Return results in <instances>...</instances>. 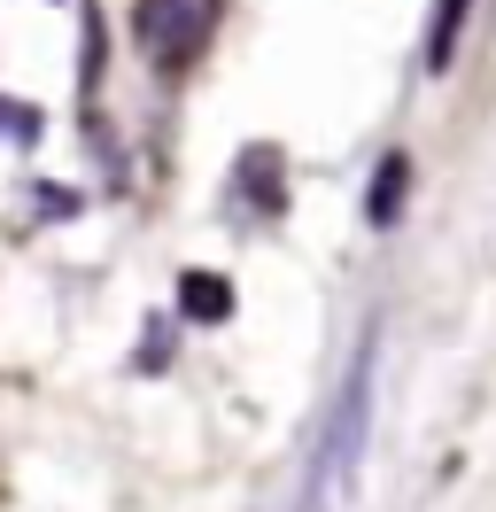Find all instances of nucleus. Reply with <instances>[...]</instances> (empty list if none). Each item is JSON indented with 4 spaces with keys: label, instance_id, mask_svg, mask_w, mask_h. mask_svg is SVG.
I'll list each match as a JSON object with an SVG mask.
<instances>
[{
    "label": "nucleus",
    "instance_id": "7ed1b4c3",
    "mask_svg": "<svg viewBox=\"0 0 496 512\" xmlns=\"http://www.w3.org/2000/svg\"><path fill=\"white\" fill-rule=\"evenodd\" d=\"M465 24H473V0H434L427 47H419V63H427V78H442V70L458 63V39H465Z\"/></svg>",
    "mask_w": 496,
    "mask_h": 512
},
{
    "label": "nucleus",
    "instance_id": "f03ea898",
    "mask_svg": "<svg viewBox=\"0 0 496 512\" xmlns=\"http://www.w3.org/2000/svg\"><path fill=\"white\" fill-rule=\"evenodd\" d=\"M365 427H372V334L357 342L349 373H341L334 419H326V450H318V489H326V481H349L357 450H365ZM318 489H310V497H318Z\"/></svg>",
    "mask_w": 496,
    "mask_h": 512
},
{
    "label": "nucleus",
    "instance_id": "20e7f679",
    "mask_svg": "<svg viewBox=\"0 0 496 512\" xmlns=\"http://www.w3.org/2000/svg\"><path fill=\"white\" fill-rule=\"evenodd\" d=\"M403 187H411V163L380 156V179H372V194H365V218L372 225H396L403 218Z\"/></svg>",
    "mask_w": 496,
    "mask_h": 512
},
{
    "label": "nucleus",
    "instance_id": "f257e3e1",
    "mask_svg": "<svg viewBox=\"0 0 496 512\" xmlns=\"http://www.w3.org/2000/svg\"><path fill=\"white\" fill-rule=\"evenodd\" d=\"M210 32H217V0H132V47L163 78H186V63L210 47Z\"/></svg>",
    "mask_w": 496,
    "mask_h": 512
}]
</instances>
